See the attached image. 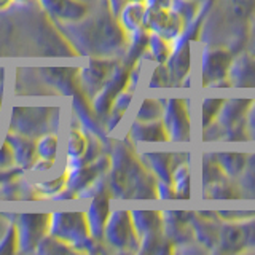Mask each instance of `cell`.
Wrapping results in <instances>:
<instances>
[{"mask_svg": "<svg viewBox=\"0 0 255 255\" xmlns=\"http://www.w3.org/2000/svg\"><path fill=\"white\" fill-rule=\"evenodd\" d=\"M231 66V53L223 48L207 50L203 54V78L206 83L212 80L227 78L228 69Z\"/></svg>", "mask_w": 255, "mask_h": 255, "instance_id": "1", "label": "cell"}, {"mask_svg": "<svg viewBox=\"0 0 255 255\" xmlns=\"http://www.w3.org/2000/svg\"><path fill=\"white\" fill-rule=\"evenodd\" d=\"M230 83L243 88L255 86V58L251 54H241L233 66L228 69Z\"/></svg>", "mask_w": 255, "mask_h": 255, "instance_id": "2", "label": "cell"}, {"mask_svg": "<svg viewBox=\"0 0 255 255\" xmlns=\"http://www.w3.org/2000/svg\"><path fill=\"white\" fill-rule=\"evenodd\" d=\"M151 27H155L159 34H163L166 37H175L180 32V24L182 19L179 13L174 14L171 11H166L164 8H156L151 14Z\"/></svg>", "mask_w": 255, "mask_h": 255, "instance_id": "3", "label": "cell"}, {"mask_svg": "<svg viewBox=\"0 0 255 255\" xmlns=\"http://www.w3.org/2000/svg\"><path fill=\"white\" fill-rule=\"evenodd\" d=\"M220 244L225 252H236L247 244L244 225H225L220 231Z\"/></svg>", "mask_w": 255, "mask_h": 255, "instance_id": "4", "label": "cell"}, {"mask_svg": "<svg viewBox=\"0 0 255 255\" xmlns=\"http://www.w3.org/2000/svg\"><path fill=\"white\" fill-rule=\"evenodd\" d=\"M251 106L249 99H235V101H228L223 106V110L219 117V123L223 125L225 128L223 129H230L231 126L241 122L243 114H246V109Z\"/></svg>", "mask_w": 255, "mask_h": 255, "instance_id": "5", "label": "cell"}, {"mask_svg": "<svg viewBox=\"0 0 255 255\" xmlns=\"http://www.w3.org/2000/svg\"><path fill=\"white\" fill-rule=\"evenodd\" d=\"M215 161L222 167V171H225V174L238 175L244 171L247 164V155L239 153V151H225V153L215 156Z\"/></svg>", "mask_w": 255, "mask_h": 255, "instance_id": "6", "label": "cell"}, {"mask_svg": "<svg viewBox=\"0 0 255 255\" xmlns=\"http://www.w3.org/2000/svg\"><path fill=\"white\" fill-rule=\"evenodd\" d=\"M244 169H246V172H244V177L241 179V182L244 183V188L247 191H251L252 196H255V156L246 164Z\"/></svg>", "mask_w": 255, "mask_h": 255, "instance_id": "7", "label": "cell"}, {"mask_svg": "<svg viewBox=\"0 0 255 255\" xmlns=\"http://www.w3.org/2000/svg\"><path fill=\"white\" fill-rule=\"evenodd\" d=\"M222 99H209L204 102L203 106V123H209L214 118V115H217L219 109L222 107Z\"/></svg>", "mask_w": 255, "mask_h": 255, "instance_id": "8", "label": "cell"}, {"mask_svg": "<svg viewBox=\"0 0 255 255\" xmlns=\"http://www.w3.org/2000/svg\"><path fill=\"white\" fill-rule=\"evenodd\" d=\"M235 188L231 187V185H228L227 182H217V185L214 187V193H212V196L214 198H236L238 196V193H235Z\"/></svg>", "mask_w": 255, "mask_h": 255, "instance_id": "9", "label": "cell"}, {"mask_svg": "<svg viewBox=\"0 0 255 255\" xmlns=\"http://www.w3.org/2000/svg\"><path fill=\"white\" fill-rule=\"evenodd\" d=\"M251 128L255 132V107H254V112H252V118H251Z\"/></svg>", "mask_w": 255, "mask_h": 255, "instance_id": "10", "label": "cell"}, {"mask_svg": "<svg viewBox=\"0 0 255 255\" xmlns=\"http://www.w3.org/2000/svg\"><path fill=\"white\" fill-rule=\"evenodd\" d=\"M252 53L255 54V27L252 29Z\"/></svg>", "mask_w": 255, "mask_h": 255, "instance_id": "11", "label": "cell"}, {"mask_svg": "<svg viewBox=\"0 0 255 255\" xmlns=\"http://www.w3.org/2000/svg\"><path fill=\"white\" fill-rule=\"evenodd\" d=\"M10 2H11V0H0V8H2V6H5L6 3L10 5Z\"/></svg>", "mask_w": 255, "mask_h": 255, "instance_id": "12", "label": "cell"}]
</instances>
